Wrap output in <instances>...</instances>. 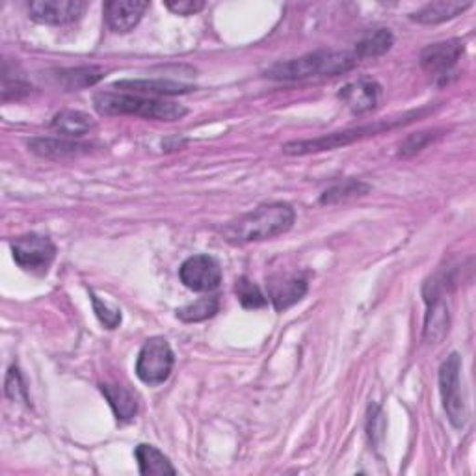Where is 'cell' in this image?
<instances>
[{"label": "cell", "instance_id": "2e32d148", "mask_svg": "<svg viewBox=\"0 0 476 476\" xmlns=\"http://www.w3.org/2000/svg\"><path fill=\"white\" fill-rule=\"evenodd\" d=\"M118 89L134 91V95H144V98H168V95H182L196 89L190 84L171 82V80H119L114 84Z\"/></svg>", "mask_w": 476, "mask_h": 476}, {"label": "cell", "instance_id": "d6986e66", "mask_svg": "<svg viewBox=\"0 0 476 476\" xmlns=\"http://www.w3.org/2000/svg\"><path fill=\"white\" fill-rule=\"evenodd\" d=\"M101 391H103L105 398L109 400L118 420H130L136 417L138 400L132 391H129L123 386H116V384H105V386H101Z\"/></svg>", "mask_w": 476, "mask_h": 476}, {"label": "cell", "instance_id": "9c48e42d", "mask_svg": "<svg viewBox=\"0 0 476 476\" xmlns=\"http://www.w3.org/2000/svg\"><path fill=\"white\" fill-rule=\"evenodd\" d=\"M179 277L186 289L194 293H211L220 287L222 268L211 255H194L179 268Z\"/></svg>", "mask_w": 476, "mask_h": 476}, {"label": "cell", "instance_id": "ffe728a7", "mask_svg": "<svg viewBox=\"0 0 476 476\" xmlns=\"http://www.w3.org/2000/svg\"><path fill=\"white\" fill-rule=\"evenodd\" d=\"M93 125H95L93 119L88 114L78 112V110H62L53 118V123H51L53 130L60 132L62 136H66L69 140L88 134L93 129Z\"/></svg>", "mask_w": 476, "mask_h": 476}, {"label": "cell", "instance_id": "f546056e", "mask_svg": "<svg viewBox=\"0 0 476 476\" xmlns=\"http://www.w3.org/2000/svg\"><path fill=\"white\" fill-rule=\"evenodd\" d=\"M166 8L177 16H196L205 8L202 0H177V3H166Z\"/></svg>", "mask_w": 476, "mask_h": 476}, {"label": "cell", "instance_id": "277c9868", "mask_svg": "<svg viewBox=\"0 0 476 476\" xmlns=\"http://www.w3.org/2000/svg\"><path fill=\"white\" fill-rule=\"evenodd\" d=\"M428 110H419V112H411L406 114L402 119H397L393 123H376V125H365L359 129H350V130H343V132H333L322 138H315V140H300V141H291V144L283 146V153L287 155H311V153H320V151H331L337 148H345L354 144L357 140L368 138V136H376L384 130L395 129L398 125H406L411 121V118H419L420 114H426Z\"/></svg>", "mask_w": 476, "mask_h": 476}, {"label": "cell", "instance_id": "3957f363", "mask_svg": "<svg viewBox=\"0 0 476 476\" xmlns=\"http://www.w3.org/2000/svg\"><path fill=\"white\" fill-rule=\"evenodd\" d=\"M357 66L354 53L318 51L305 57L279 62L266 69V77L274 80H305L316 77H337Z\"/></svg>", "mask_w": 476, "mask_h": 476}, {"label": "cell", "instance_id": "ac0fdd59", "mask_svg": "<svg viewBox=\"0 0 476 476\" xmlns=\"http://www.w3.org/2000/svg\"><path fill=\"white\" fill-rule=\"evenodd\" d=\"M395 43V36L388 28H378L367 34L354 49V57L357 62L384 57Z\"/></svg>", "mask_w": 476, "mask_h": 476}, {"label": "cell", "instance_id": "484cf974", "mask_svg": "<svg viewBox=\"0 0 476 476\" xmlns=\"http://www.w3.org/2000/svg\"><path fill=\"white\" fill-rule=\"evenodd\" d=\"M438 138V134H436V130L434 132H430V130H426V132H417V134H411V136H408L404 141H402V146H400V157H411V155H415V153H419V151H422L426 146H430L432 141Z\"/></svg>", "mask_w": 476, "mask_h": 476}, {"label": "cell", "instance_id": "6da1fadb", "mask_svg": "<svg viewBox=\"0 0 476 476\" xmlns=\"http://www.w3.org/2000/svg\"><path fill=\"white\" fill-rule=\"evenodd\" d=\"M296 220L295 209L287 203H270L229 222L222 227V234L229 244L243 246L250 243L268 241V238L287 233Z\"/></svg>", "mask_w": 476, "mask_h": 476}, {"label": "cell", "instance_id": "4fadbf2b", "mask_svg": "<svg viewBox=\"0 0 476 476\" xmlns=\"http://www.w3.org/2000/svg\"><path fill=\"white\" fill-rule=\"evenodd\" d=\"M28 150L43 159L66 160L91 153L93 144H82V141H75L69 138H34L28 141Z\"/></svg>", "mask_w": 476, "mask_h": 476}, {"label": "cell", "instance_id": "7a4b0ae2", "mask_svg": "<svg viewBox=\"0 0 476 476\" xmlns=\"http://www.w3.org/2000/svg\"><path fill=\"white\" fill-rule=\"evenodd\" d=\"M93 107L101 116H138L157 121H177L188 114L182 105L171 101L112 91H101L95 95Z\"/></svg>", "mask_w": 476, "mask_h": 476}, {"label": "cell", "instance_id": "e0dca14e", "mask_svg": "<svg viewBox=\"0 0 476 476\" xmlns=\"http://www.w3.org/2000/svg\"><path fill=\"white\" fill-rule=\"evenodd\" d=\"M471 6L472 3H460V0H438V3H430L415 12L411 21L420 25H438L461 16Z\"/></svg>", "mask_w": 476, "mask_h": 476}, {"label": "cell", "instance_id": "83f0119b", "mask_svg": "<svg viewBox=\"0 0 476 476\" xmlns=\"http://www.w3.org/2000/svg\"><path fill=\"white\" fill-rule=\"evenodd\" d=\"M6 397L14 402H23L28 404V395H26V388L23 384V378L19 374V370L16 367L10 368L8 378H6Z\"/></svg>", "mask_w": 476, "mask_h": 476}, {"label": "cell", "instance_id": "9a60e30c", "mask_svg": "<svg viewBox=\"0 0 476 476\" xmlns=\"http://www.w3.org/2000/svg\"><path fill=\"white\" fill-rule=\"evenodd\" d=\"M379 95H382V88H379L378 82L370 78H359L356 82L347 84L341 89L339 98L354 114H365L378 107Z\"/></svg>", "mask_w": 476, "mask_h": 476}, {"label": "cell", "instance_id": "cb8c5ba5", "mask_svg": "<svg viewBox=\"0 0 476 476\" xmlns=\"http://www.w3.org/2000/svg\"><path fill=\"white\" fill-rule=\"evenodd\" d=\"M220 309V300L216 296H207V298H200L194 304H188L181 309H177V318H181L182 322H203L211 316H214Z\"/></svg>", "mask_w": 476, "mask_h": 476}, {"label": "cell", "instance_id": "52a82bcc", "mask_svg": "<svg viewBox=\"0 0 476 476\" xmlns=\"http://www.w3.org/2000/svg\"><path fill=\"white\" fill-rule=\"evenodd\" d=\"M461 357L460 354H450L440 368V389L443 398V408L454 428H463L467 422V408L461 393Z\"/></svg>", "mask_w": 476, "mask_h": 476}, {"label": "cell", "instance_id": "44dd1931", "mask_svg": "<svg viewBox=\"0 0 476 476\" xmlns=\"http://www.w3.org/2000/svg\"><path fill=\"white\" fill-rule=\"evenodd\" d=\"M136 460L140 465V474L155 476V474H175V467L170 460L153 445H138L136 447Z\"/></svg>", "mask_w": 476, "mask_h": 476}, {"label": "cell", "instance_id": "7402d4cb", "mask_svg": "<svg viewBox=\"0 0 476 476\" xmlns=\"http://www.w3.org/2000/svg\"><path fill=\"white\" fill-rule=\"evenodd\" d=\"M105 77V71L101 67H75V69H60L55 73V80L67 91L82 89L88 86L98 84Z\"/></svg>", "mask_w": 476, "mask_h": 476}, {"label": "cell", "instance_id": "4316f807", "mask_svg": "<svg viewBox=\"0 0 476 476\" xmlns=\"http://www.w3.org/2000/svg\"><path fill=\"white\" fill-rule=\"evenodd\" d=\"M91 304H93V311L98 315V318L101 320V324L109 329H116L121 324V311L110 307L109 304L101 302L99 296L91 295Z\"/></svg>", "mask_w": 476, "mask_h": 476}, {"label": "cell", "instance_id": "d4e9b609", "mask_svg": "<svg viewBox=\"0 0 476 476\" xmlns=\"http://www.w3.org/2000/svg\"><path fill=\"white\" fill-rule=\"evenodd\" d=\"M234 293H236L238 302H241L243 307H246V309H261L268 304V298L263 295V291L259 289V285H255L246 275L236 279Z\"/></svg>", "mask_w": 476, "mask_h": 476}, {"label": "cell", "instance_id": "5b68a950", "mask_svg": "<svg viewBox=\"0 0 476 476\" xmlns=\"http://www.w3.org/2000/svg\"><path fill=\"white\" fill-rule=\"evenodd\" d=\"M447 291V277L434 275L424 283V302L428 305L426 322H424V341L426 343H440L449 331L450 316H449V305L443 300V295Z\"/></svg>", "mask_w": 476, "mask_h": 476}, {"label": "cell", "instance_id": "8992f818", "mask_svg": "<svg viewBox=\"0 0 476 476\" xmlns=\"http://www.w3.org/2000/svg\"><path fill=\"white\" fill-rule=\"evenodd\" d=\"M173 352L166 339L153 337L141 347L136 361V376L148 386H160L173 370Z\"/></svg>", "mask_w": 476, "mask_h": 476}, {"label": "cell", "instance_id": "ba28073f", "mask_svg": "<svg viewBox=\"0 0 476 476\" xmlns=\"http://www.w3.org/2000/svg\"><path fill=\"white\" fill-rule=\"evenodd\" d=\"M12 252L23 270L37 275L47 274L57 257V246L47 236L36 233L17 236L12 243Z\"/></svg>", "mask_w": 476, "mask_h": 476}, {"label": "cell", "instance_id": "7c38bea8", "mask_svg": "<svg viewBox=\"0 0 476 476\" xmlns=\"http://www.w3.org/2000/svg\"><path fill=\"white\" fill-rule=\"evenodd\" d=\"M150 10V3L140 0H110L105 5L107 26L116 34L130 32Z\"/></svg>", "mask_w": 476, "mask_h": 476}, {"label": "cell", "instance_id": "f1b7e54d", "mask_svg": "<svg viewBox=\"0 0 476 476\" xmlns=\"http://www.w3.org/2000/svg\"><path fill=\"white\" fill-rule=\"evenodd\" d=\"M30 86L25 84L23 80H8L5 78L3 82V101L8 103V101H17V99H23L25 95L30 93Z\"/></svg>", "mask_w": 476, "mask_h": 476}, {"label": "cell", "instance_id": "8fae6325", "mask_svg": "<svg viewBox=\"0 0 476 476\" xmlns=\"http://www.w3.org/2000/svg\"><path fill=\"white\" fill-rule=\"evenodd\" d=\"M465 51L461 39H449L428 45L420 53V67L430 75H445L449 73Z\"/></svg>", "mask_w": 476, "mask_h": 476}, {"label": "cell", "instance_id": "5bb4252c", "mask_svg": "<svg viewBox=\"0 0 476 476\" xmlns=\"http://www.w3.org/2000/svg\"><path fill=\"white\" fill-rule=\"evenodd\" d=\"M307 295V281L300 275H277L268 283V298L275 311H285Z\"/></svg>", "mask_w": 476, "mask_h": 476}, {"label": "cell", "instance_id": "603a6c76", "mask_svg": "<svg viewBox=\"0 0 476 476\" xmlns=\"http://www.w3.org/2000/svg\"><path fill=\"white\" fill-rule=\"evenodd\" d=\"M368 190H370L368 184L356 181V179H347L345 182H339L333 188L326 190V192L320 198V203L322 205H336V203H341V202H347V200L365 196Z\"/></svg>", "mask_w": 476, "mask_h": 476}, {"label": "cell", "instance_id": "30bf717a", "mask_svg": "<svg viewBox=\"0 0 476 476\" xmlns=\"http://www.w3.org/2000/svg\"><path fill=\"white\" fill-rule=\"evenodd\" d=\"M86 8L82 0H34L28 5L30 17L45 25H71L84 16Z\"/></svg>", "mask_w": 476, "mask_h": 476}]
</instances>
